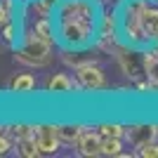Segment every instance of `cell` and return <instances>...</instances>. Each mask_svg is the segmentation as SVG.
Masks as SVG:
<instances>
[{
	"label": "cell",
	"instance_id": "6da1fadb",
	"mask_svg": "<svg viewBox=\"0 0 158 158\" xmlns=\"http://www.w3.org/2000/svg\"><path fill=\"white\" fill-rule=\"evenodd\" d=\"M149 5V0H123L118 12V24H120V38L130 47H151L142 28V12Z\"/></svg>",
	"mask_w": 158,
	"mask_h": 158
},
{
	"label": "cell",
	"instance_id": "7a4b0ae2",
	"mask_svg": "<svg viewBox=\"0 0 158 158\" xmlns=\"http://www.w3.org/2000/svg\"><path fill=\"white\" fill-rule=\"evenodd\" d=\"M14 59L24 66H33V69L47 66L52 61V43H47L33 28H28L19 35V45L14 47Z\"/></svg>",
	"mask_w": 158,
	"mask_h": 158
},
{
	"label": "cell",
	"instance_id": "3957f363",
	"mask_svg": "<svg viewBox=\"0 0 158 158\" xmlns=\"http://www.w3.org/2000/svg\"><path fill=\"white\" fill-rule=\"evenodd\" d=\"M76 83H78V90H85V92H97L106 85V78L102 69H99L94 61L85 66H78L76 69Z\"/></svg>",
	"mask_w": 158,
	"mask_h": 158
},
{
	"label": "cell",
	"instance_id": "277c9868",
	"mask_svg": "<svg viewBox=\"0 0 158 158\" xmlns=\"http://www.w3.org/2000/svg\"><path fill=\"white\" fill-rule=\"evenodd\" d=\"M33 139H35V144H38L40 153H45V156H52V153L59 151V144L61 139L57 135V125H33Z\"/></svg>",
	"mask_w": 158,
	"mask_h": 158
},
{
	"label": "cell",
	"instance_id": "5b68a950",
	"mask_svg": "<svg viewBox=\"0 0 158 158\" xmlns=\"http://www.w3.org/2000/svg\"><path fill=\"white\" fill-rule=\"evenodd\" d=\"M156 137H158V125L156 123H135V125L125 127V139L132 146H137V149L156 142Z\"/></svg>",
	"mask_w": 158,
	"mask_h": 158
},
{
	"label": "cell",
	"instance_id": "8992f818",
	"mask_svg": "<svg viewBox=\"0 0 158 158\" xmlns=\"http://www.w3.org/2000/svg\"><path fill=\"white\" fill-rule=\"evenodd\" d=\"M102 144H104V137L99 135V130H90L85 127L80 139L76 142V151L85 158H92V156H102Z\"/></svg>",
	"mask_w": 158,
	"mask_h": 158
},
{
	"label": "cell",
	"instance_id": "52a82bcc",
	"mask_svg": "<svg viewBox=\"0 0 158 158\" xmlns=\"http://www.w3.org/2000/svg\"><path fill=\"white\" fill-rule=\"evenodd\" d=\"M45 90L50 94H71L73 90H78V83H76L69 73H54L52 78L47 80Z\"/></svg>",
	"mask_w": 158,
	"mask_h": 158
},
{
	"label": "cell",
	"instance_id": "ba28073f",
	"mask_svg": "<svg viewBox=\"0 0 158 158\" xmlns=\"http://www.w3.org/2000/svg\"><path fill=\"white\" fill-rule=\"evenodd\" d=\"M142 28H144V35L149 40V45H153L158 40V7H153L151 2L142 12Z\"/></svg>",
	"mask_w": 158,
	"mask_h": 158
},
{
	"label": "cell",
	"instance_id": "9c48e42d",
	"mask_svg": "<svg viewBox=\"0 0 158 158\" xmlns=\"http://www.w3.org/2000/svg\"><path fill=\"white\" fill-rule=\"evenodd\" d=\"M146 61V80H149V90L158 92V50L149 47V52L144 54Z\"/></svg>",
	"mask_w": 158,
	"mask_h": 158
},
{
	"label": "cell",
	"instance_id": "30bf717a",
	"mask_svg": "<svg viewBox=\"0 0 158 158\" xmlns=\"http://www.w3.org/2000/svg\"><path fill=\"white\" fill-rule=\"evenodd\" d=\"M83 130H85V127L78 125V123H59V125H57V135H59L61 144H73V146H76V142L80 139Z\"/></svg>",
	"mask_w": 158,
	"mask_h": 158
},
{
	"label": "cell",
	"instance_id": "8fae6325",
	"mask_svg": "<svg viewBox=\"0 0 158 158\" xmlns=\"http://www.w3.org/2000/svg\"><path fill=\"white\" fill-rule=\"evenodd\" d=\"M10 90L17 94H28L35 90V78H33L31 73H19V76H14L10 80Z\"/></svg>",
	"mask_w": 158,
	"mask_h": 158
},
{
	"label": "cell",
	"instance_id": "7c38bea8",
	"mask_svg": "<svg viewBox=\"0 0 158 158\" xmlns=\"http://www.w3.org/2000/svg\"><path fill=\"white\" fill-rule=\"evenodd\" d=\"M17 153H19V156H24V158H35V156H40V149H38V144H35L33 135H31V137H24V139H17Z\"/></svg>",
	"mask_w": 158,
	"mask_h": 158
},
{
	"label": "cell",
	"instance_id": "4fadbf2b",
	"mask_svg": "<svg viewBox=\"0 0 158 158\" xmlns=\"http://www.w3.org/2000/svg\"><path fill=\"white\" fill-rule=\"evenodd\" d=\"M123 137H104L102 156H123Z\"/></svg>",
	"mask_w": 158,
	"mask_h": 158
},
{
	"label": "cell",
	"instance_id": "5bb4252c",
	"mask_svg": "<svg viewBox=\"0 0 158 158\" xmlns=\"http://www.w3.org/2000/svg\"><path fill=\"white\" fill-rule=\"evenodd\" d=\"M97 130L102 137H125V125L120 123H102Z\"/></svg>",
	"mask_w": 158,
	"mask_h": 158
},
{
	"label": "cell",
	"instance_id": "9a60e30c",
	"mask_svg": "<svg viewBox=\"0 0 158 158\" xmlns=\"http://www.w3.org/2000/svg\"><path fill=\"white\" fill-rule=\"evenodd\" d=\"M17 33H19L17 24H14V21H10V24H5V26H2L0 38H2V43H5L7 47H17Z\"/></svg>",
	"mask_w": 158,
	"mask_h": 158
},
{
	"label": "cell",
	"instance_id": "2e32d148",
	"mask_svg": "<svg viewBox=\"0 0 158 158\" xmlns=\"http://www.w3.org/2000/svg\"><path fill=\"white\" fill-rule=\"evenodd\" d=\"M14 21V0H0V28Z\"/></svg>",
	"mask_w": 158,
	"mask_h": 158
},
{
	"label": "cell",
	"instance_id": "e0dca14e",
	"mask_svg": "<svg viewBox=\"0 0 158 158\" xmlns=\"http://www.w3.org/2000/svg\"><path fill=\"white\" fill-rule=\"evenodd\" d=\"M64 61L69 66H73V69H78V66H85L90 64V61H94L92 57H80L78 50H69V52H64Z\"/></svg>",
	"mask_w": 158,
	"mask_h": 158
},
{
	"label": "cell",
	"instance_id": "ac0fdd59",
	"mask_svg": "<svg viewBox=\"0 0 158 158\" xmlns=\"http://www.w3.org/2000/svg\"><path fill=\"white\" fill-rule=\"evenodd\" d=\"M137 156H142V158H158V144L151 142V144L142 146V149L137 151Z\"/></svg>",
	"mask_w": 158,
	"mask_h": 158
},
{
	"label": "cell",
	"instance_id": "d6986e66",
	"mask_svg": "<svg viewBox=\"0 0 158 158\" xmlns=\"http://www.w3.org/2000/svg\"><path fill=\"white\" fill-rule=\"evenodd\" d=\"M10 149H12V139H10L5 132H2V135H0V156H5Z\"/></svg>",
	"mask_w": 158,
	"mask_h": 158
},
{
	"label": "cell",
	"instance_id": "ffe728a7",
	"mask_svg": "<svg viewBox=\"0 0 158 158\" xmlns=\"http://www.w3.org/2000/svg\"><path fill=\"white\" fill-rule=\"evenodd\" d=\"M2 132H5V127H2V125H0V135H2Z\"/></svg>",
	"mask_w": 158,
	"mask_h": 158
},
{
	"label": "cell",
	"instance_id": "44dd1931",
	"mask_svg": "<svg viewBox=\"0 0 158 158\" xmlns=\"http://www.w3.org/2000/svg\"><path fill=\"white\" fill-rule=\"evenodd\" d=\"M50 2H54V5H57V2H59V0H50Z\"/></svg>",
	"mask_w": 158,
	"mask_h": 158
},
{
	"label": "cell",
	"instance_id": "7402d4cb",
	"mask_svg": "<svg viewBox=\"0 0 158 158\" xmlns=\"http://www.w3.org/2000/svg\"><path fill=\"white\" fill-rule=\"evenodd\" d=\"M156 2H158V0H156Z\"/></svg>",
	"mask_w": 158,
	"mask_h": 158
}]
</instances>
